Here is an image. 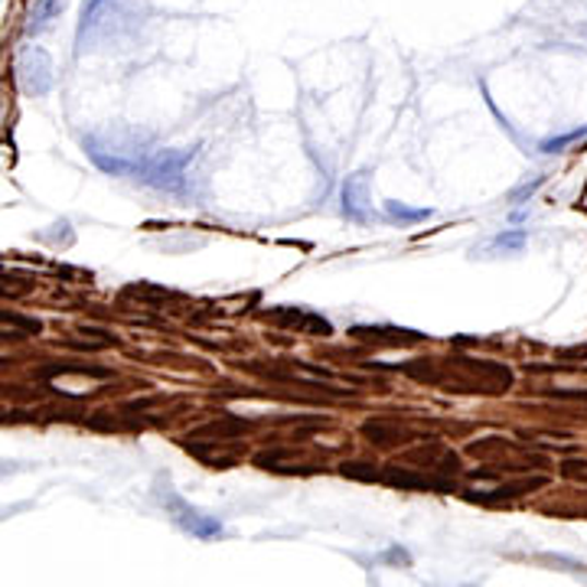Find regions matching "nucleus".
Wrapping results in <instances>:
<instances>
[{
	"instance_id": "nucleus-1",
	"label": "nucleus",
	"mask_w": 587,
	"mask_h": 587,
	"mask_svg": "<svg viewBox=\"0 0 587 587\" xmlns=\"http://www.w3.org/2000/svg\"><path fill=\"white\" fill-rule=\"evenodd\" d=\"M190 161H193V151H161L154 161L144 164L141 174H144V180H148L151 187L174 190V187H180V180H184Z\"/></svg>"
},
{
	"instance_id": "nucleus-5",
	"label": "nucleus",
	"mask_w": 587,
	"mask_h": 587,
	"mask_svg": "<svg viewBox=\"0 0 587 587\" xmlns=\"http://www.w3.org/2000/svg\"><path fill=\"white\" fill-rule=\"evenodd\" d=\"M26 330H36V324L0 314V337H26Z\"/></svg>"
},
{
	"instance_id": "nucleus-8",
	"label": "nucleus",
	"mask_w": 587,
	"mask_h": 587,
	"mask_svg": "<svg viewBox=\"0 0 587 587\" xmlns=\"http://www.w3.org/2000/svg\"><path fill=\"white\" fill-rule=\"evenodd\" d=\"M496 245H503V248H519V245H523V235H506V238L500 235Z\"/></svg>"
},
{
	"instance_id": "nucleus-2",
	"label": "nucleus",
	"mask_w": 587,
	"mask_h": 587,
	"mask_svg": "<svg viewBox=\"0 0 587 587\" xmlns=\"http://www.w3.org/2000/svg\"><path fill=\"white\" fill-rule=\"evenodd\" d=\"M16 72H20V82H23V89H26L30 95H49V89H52V82H56V75H52V59H49V52L39 49V46L23 49Z\"/></svg>"
},
{
	"instance_id": "nucleus-7",
	"label": "nucleus",
	"mask_w": 587,
	"mask_h": 587,
	"mask_svg": "<svg viewBox=\"0 0 587 587\" xmlns=\"http://www.w3.org/2000/svg\"><path fill=\"white\" fill-rule=\"evenodd\" d=\"M578 138H582V131H572V134H565V138H552V141H545V144H542V151H545V154H555V151H562L565 144L578 141Z\"/></svg>"
},
{
	"instance_id": "nucleus-6",
	"label": "nucleus",
	"mask_w": 587,
	"mask_h": 587,
	"mask_svg": "<svg viewBox=\"0 0 587 587\" xmlns=\"http://www.w3.org/2000/svg\"><path fill=\"white\" fill-rule=\"evenodd\" d=\"M386 212H389L391 219H401V222H421V219L431 215V209H408L401 202H386Z\"/></svg>"
},
{
	"instance_id": "nucleus-4",
	"label": "nucleus",
	"mask_w": 587,
	"mask_h": 587,
	"mask_svg": "<svg viewBox=\"0 0 587 587\" xmlns=\"http://www.w3.org/2000/svg\"><path fill=\"white\" fill-rule=\"evenodd\" d=\"M59 13H62V0H33V7H30V20H26V36L43 33Z\"/></svg>"
},
{
	"instance_id": "nucleus-3",
	"label": "nucleus",
	"mask_w": 587,
	"mask_h": 587,
	"mask_svg": "<svg viewBox=\"0 0 587 587\" xmlns=\"http://www.w3.org/2000/svg\"><path fill=\"white\" fill-rule=\"evenodd\" d=\"M343 209L350 219H366L369 212V187H366V174H356L343 184Z\"/></svg>"
}]
</instances>
